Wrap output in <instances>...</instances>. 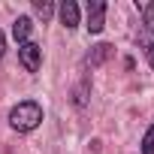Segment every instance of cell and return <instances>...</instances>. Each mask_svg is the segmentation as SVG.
<instances>
[{"label": "cell", "mask_w": 154, "mask_h": 154, "mask_svg": "<svg viewBox=\"0 0 154 154\" xmlns=\"http://www.w3.org/2000/svg\"><path fill=\"white\" fill-rule=\"evenodd\" d=\"M39 121H42V106L33 103V100H24V103L12 106V112H9V127L18 130V133H30V130H36Z\"/></svg>", "instance_id": "6da1fadb"}, {"label": "cell", "mask_w": 154, "mask_h": 154, "mask_svg": "<svg viewBox=\"0 0 154 154\" xmlns=\"http://www.w3.org/2000/svg\"><path fill=\"white\" fill-rule=\"evenodd\" d=\"M18 57H21V66L27 69V72H36L39 69V63H42V48L36 45V42H21L18 45Z\"/></svg>", "instance_id": "7a4b0ae2"}, {"label": "cell", "mask_w": 154, "mask_h": 154, "mask_svg": "<svg viewBox=\"0 0 154 154\" xmlns=\"http://www.w3.org/2000/svg\"><path fill=\"white\" fill-rule=\"evenodd\" d=\"M103 24H106V3L103 0H94V3H88V24L85 27L91 33H100Z\"/></svg>", "instance_id": "3957f363"}, {"label": "cell", "mask_w": 154, "mask_h": 154, "mask_svg": "<svg viewBox=\"0 0 154 154\" xmlns=\"http://www.w3.org/2000/svg\"><path fill=\"white\" fill-rule=\"evenodd\" d=\"M139 45H142L148 63L154 66V21H145V24L139 27Z\"/></svg>", "instance_id": "277c9868"}, {"label": "cell", "mask_w": 154, "mask_h": 154, "mask_svg": "<svg viewBox=\"0 0 154 154\" xmlns=\"http://www.w3.org/2000/svg\"><path fill=\"white\" fill-rule=\"evenodd\" d=\"M60 24L66 30H72L75 24H79V6L72 3V0H66V3H60Z\"/></svg>", "instance_id": "5b68a950"}, {"label": "cell", "mask_w": 154, "mask_h": 154, "mask_svg": "<svg viewBox=\"0 0 154 154\" xmlns=\"http://www.w3.org/2000/svg\"><path fill=\"white\" fill-rule=\"evenodd\" d=\"M30 30H33V21H30L27 15H21V18H15V21H12V36L18 39V45H21V42H27Z\"/></svg>", "instance_id": "8992f818"}, {"label": "cell", "mask_w": 154, "mask_h": 154, "mask_svg": "<svg viewBox=\"0 0 154 154\" xmlns=\"http://www.w3.org/2000/svg\"><path fill=\"white\" fill-rule=\"evenodd\" d=\"M142 154H154V127H148V133L142 139Z\"/></svg>", "instance_id": "52a82bcc"}, {"label": "cell", "mask_w": 154, "mask_h": 154, "mask_svg": "<svg viewBox=\"0 0 154 154\" xmlns=\"http://www.w3.org/2000/svg\"><path fill=\"white\" fill-rule=\"evenodd\" d=\"M94 48H97V51H94V57H91V63H100V60H103V57H106V54L112 51V45H106V42H103V45H94Z\"/></svg>", "instance_id": "ba28073f"}, {"label": "cell", "mask_w": 154, "mask_h": 154, "mask_svg": "<svg viewBox=\"0 0 154 154\" xmlns=\"http://www.w3.org/2000/svg\"><path fill=\"white\" fill-rule=\"evenodd\" d=\"M33 9H36V15H39V18H48V15L54 12V6H51V3H33Z\"/></svg>", "instance_id": "9c48e42d"}, {"label": "cell", "mask_w": 154, "mask_h": 154, "mask_svg": "<svg viewBox=\"0 0 154 154\" xmlns=\"http://www.w3.org/2000/svg\"><path fill=\"white\" fill-rule=\"evenodd\" d=\"M3 51H6V33L0 30V57H3Z\"/></svg>", "instance_id": "30bf717a"}]
</instances>
